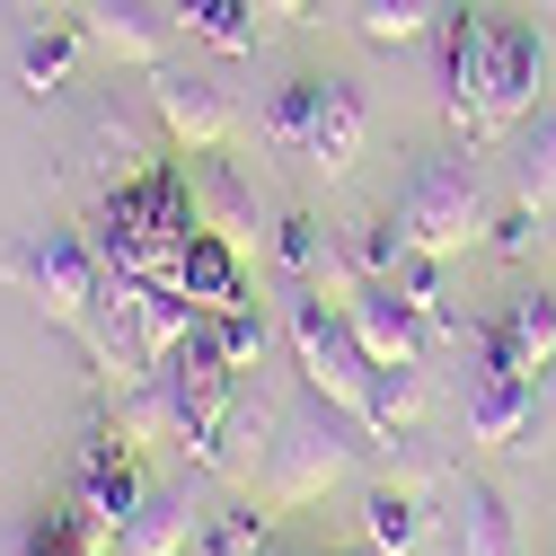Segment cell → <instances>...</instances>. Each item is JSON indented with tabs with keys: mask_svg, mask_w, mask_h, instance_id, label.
Masks as SVG:
<instances>
[{
	"mask_svg": "<svg viewBox=\"0 0 556 556\" xmlns=\"http://www.w3.org/2000/svg\"><path fill=\"white\" fill-rule=\"evenodd\" d=\"M318 556H344V547H318Z\"/></svg>",
	"mask_w": 556,
	"mask_h": 556,
	"instance_id": "4dcf8cb0",
	"label": "cell"
},
{
	"mask_svg": "<svg viewBox=\"0 0 556 556\" xmlns=\"http://www.w3.org/2000/svg\"><path fill=\"white\" fill-rule=\"evenodd\" d=\"M389 213H397L406 256H459V248L485 239V177H477V160H459V151L415 160V177H406V194L389 203Z\"/></svg>",
	"mask_w": 556,
	"mask_h": 556,
	"instance_id": "3957f363",
	"label": "cell"
},
{
	"mask_svg": "<svg viewBox=\"0 0 556 556\" xmlns=\"http://www.w3.org/2000/svg\"><path fill=\"white\" fill-rule=\"evenodd\" d=\"M265 132H274L292 160H309L318 177H344V168L363 160V142H371V106H363L354 80H336V72H301V80L274 89Z\"/></svg>",
	"mask_w": 556,
	"mask_h": 556,
	"instance_id": "7a4b0ae2",
	"label": "cell"
},
{
	"mask_svg": "<svg viewBox=\"0 0 556 556\" xmlns=\"http://www.w3.org/2000/svg\"><path fill=\"white\" fill-rule=\"evenodd\" d=\"M539 80H547V45L530 18H504L485 10V53H477V89H485V132L495 124H521L539 106Z\"/></svg>",
	"mask_w": 556,
	"mask_h": 556,
	"instance_id": "8992f818",
	"label": "cell"
},
{
	"mask_svg": "<svg viewBox=\"0 0 556 556\" xmlns=\"http://www.w3.org/2000/svg\"><path fill=\"white\" fill-rule=\"evenodd\" d=\"M265 530H274L265 504H222L213 521L194 530V556H265Z\"/></svg>",
	"mask_w": 556,
	"mask_h": 556,
	"instance_id": "7402d4cb",
	"label": "cell"
},
{
	"mask_svg": "<svg viewBox=\"0 0 556 556\" xmlns=\"http://www.w3.org/2000/svg\"><path fill=\"white\" fill-rule=\"evenodd\" d=\"M80 18H45V27H27L18 36V80L45 98V89H62V80H72V62H80Z\"/></svg>",
	"mask_w": 556,
	"mask_h": 556,
	"instance_id": "ffe728a7",
	"label": "cell"
},
{
	"mask_svg": "<svg viewBox=\"0 0 556 556\" xmlns=\"http://www.w3.org/2000/svg\"><path fill=\"white\" fill-rule=\"evenodd\" d=\"M168 18L213 53H256V0H168Z\"/></svg>",
	"mask_w": 556,
	"mask_h": 556,
	"instance_id": "d6986e66",
	"label": "cell"
},
{
	"mask_svg": "<svg viewBox=\"0 0 556 556\" xmlns=\"http://www.w3.org/2000/svg\"><path fill=\"white\" fill-rule=\"evenodd\" d=\"M354 27L371 45H415L425 27H442V0H354Z\"/></svg>",
	"mask_w": 556,
	"mask_h": 556,
	"instance_id": "603a6c76",
	"label": "cell"
},
{
	"mask_svg": "<svg viewBox=\"0 0 556 556\" xmlns=\"http://www.w3.org/2000/svg\"><path fill=\"white\" fill-rule=\"evenodd\" d=\"M451 547L459 556H521V530L504 513L495 485H459V504H451Z\"/></svg>",
	"mask_w": 556,
	"mask_h": 556,
	"instance_id": "ac0fdd59",
	"label": "cell"
},
{
	"mask_svg": "<svg viewBox=\"0 0 556 556\" xmlns=\"http://www.w3.org/2000/svg\"><path fill=\"white\" fill-rule=\"evenodd\" d=\"M425 415V371L415 363H380V380H371V433H397V425H415Z\"/></svg>",
	"mask_w": 556,
	"mask_h": 556,
	"instance_id": "cb8c5ba5",
	"label": "cell"
},
{
	"mask_svg": "<svg viewBox=\"0 0 556 556\" xmlns=\"http://www.w3.org/2000/svg\"><path fill=\"white\" fill-rule=\"evenodd\" d=\"M485 336L513 354V371H530V380H547L556 371V292H539V283H521L495 318H485Z\"/></svg>",
	"mask_w": 556,
	"mask_h": 556,
	"instance_id": "5bb4252c",
	"label": "cell"
},
{
	"mask_svg": "<svg viewBox=\"0 0 556 556\" xmlns=\"http://www.w3.org/2000/svg\"><path fill=\"white\" fill-rule=\"evenodd\" d=\"M363 539H371L380 556H415V547L433 539L425 495H415V485H371V495H363Z\"/></svg>",
	"mask_w": 556,
	"mask_h": 556,
	"instance_id": "e0dca14e",
	"label": "cell"
},
{
	"mask_svg": "<svg viewBox=\"0 0 556 556\" xmlns=\"http://www.w3.org/2000/svg\"><path fill=\"white\" fill-rule=\"evenodd\" d=\"M274 248H283L292 283H309V274H318V222H309V213H292V222H283V239H274Z\"/></svg>",
	"mask_w": 556,
	"mask_h": 556,
	"instance_id": "4316f807",
	"label": "cell"
},
{
	"mask_svg": "<svg viewBox=\"0 0 556 556\" xmlns=\"http://www.w3.org/2000/svg\"><path fill=\"white\" fill-rule=\"evenodd\" d=\"M142 468H132V442L124 433H89V451H80V521H89V539L98 547H115V530L132 521V504H142Z\"/></svg>",
	"mask_w": 556,
	"mask_h": 556,
	"instance_id": "30bf717a",
	"label": "cell"
},
{
	"mask_svg": "<svg viewBox=\"0 0 556 556\" xmlns=\"http://www.w3.org/2000/svg\"><path fill=\"white\" fill-rule=\"evenodd\" d=\"M477 53H485V10H442V115H451L459 132H485Z\"/></svg>",
	"mask_w": 556,
	"mask_h": 556,
	"instance_id": "4fadbf2b",
	"label": "cell"
},
{
	"mask_svg": "<svg viewBox=\"0 0 556 556\" xmlns=\"http://www.w3.org/2000/svg\"><path fill=\"white\" fill-rule=\"evenodd\" d=\"M0 265H10V283H18L53 327H80L89 301H98V283H106V265H98L89 230H27Z\"/></svg>",
	"mask_w": 556,
	"mask_h": 556,
	"instance_id": "5b68a950",
	"label": "cell"
},
{
	"mask_svg": "<svg viewBox=\"0 0 556 556\" xmlns=\"http://www.w3.org/2000/svg\"><path fill=\"white\" fill-rule=\"evenodd\" d=\"M539 425V380L530 371H513V354L495 336H468V433L477 442H521Z\"/></svg>",
	"mask_w": 556,
	"mask_h": 556,
	"instance_id": "52a82bcc",
	"label": "cell"
},
{
	"mask_svg": "<svg viewBox=\"0 0 556 556\" xmlns=\"http://www.w3.org/2000/svg\"><path fill=\"white\" fill-rule=\"evenodd\" d=\"M168 283H177L194 309H239V301H248V283H239V248H230L222 230H194V239L168 256Z\"/></svg>",
	"mask_w": 556,
	"mask_h": 556,
	"instance_id": "9a60e30c",
	"label": "cell"
},
{
	"mask_svg": "<svg viewBox=\"0 0 556 556\" xmlns=\"http://www.w3.org/2000/svg\"><path fill=\"white\" fill-rule=\"evenodd\" d=\"M168 10L160 0H80V36L98 45V53H115V62H142V72H160L168 62Z\"/></svg>",
	"mask_w": 556,
	"mask_h": 556,
	"instance_id": "7c38bea8",
	"label": "cell"
},
{
	"mask_svg": "<svg viewBox=\"0 0 556 556\" xmlns=\"http://www.w3.org/2000/svg\"><path fill=\"white\" fill-rule=\"evenodd\" d=\"M530 239H539V213H521V203H513V213L495 222V256H530Z\"/></svg>",
	"mask_w": 556,
	"mask_h": 556,
	"instance_id": "83f0119b",
	"label": "cell"
},
{
	"mask_svg": "<svg viewBox=\"0 0 556 556\" xmlns=\"http://www.w3.org/2000/svg\"><path fill=\"white\" fill-rule=\"evenodd\" d=\"M194 530H203L194 485H186V477H160V485H142V504H132V521L115 530V547H106V556H186V547H194Z\"/></svg>",
	"mask_w": 556,
	"mask_h": 556,
	"instance_id": "8fae6325",
	"label": "cell"
},
{
	"mask_svg": "<svg viewBox=\"0 0 556 556\" xmlns=\"http://www.w3.org/2000/svg\"><path fill=\"white\" fill-rule=\"evenodd\" d=\"M344 256H354V274H397V265H406L397 213H363L354 230H344Z\"/></svg>",
	"mask_w": 556,
	"mask_h": 556,
	"instance_id": "d4e9b609",
	"label": "cell"
},
{
	"mask_svg": "<svg viewBox=\"0 0 556 556\" xmlns=\"http://www.w3.org/2000/svg\"><path fill=\"white\" fill-rule=\"evenodd\" d=\"M151 115H160V132L186 160L230 142V98H222L213 72H177V62H160V72H151Z\"/></svg>",
	"mask_w": 556,
	"mask_h": 556,
	"instance_id": "9c48e42d",
	"label": "cell"
},
{
	"mask_svg": "<svg viewBox=\"0 0 556 556\" xmlns=\"http://www.w3.org/2000/svg\"><path fill=\"white\" fill-rule=\"evenodd\" d=\"M256 10H274V18H301V10H309V0H256Z\"/></svg>",
	"mask_w": 556,
	"mask_h": 556,
	"instance_id": "f546056e",
	"label": "cell"
},
{
	"mask_svg": "<svg viewBox=\"0 0 556 556\" xmlns=\"http://www.w3.org/2000/svg\"><path fill=\"white\" fill-rule=\"evenodd\" d=\"M213 327H222V354H230L239 371L265 354V309H256V301H239V309H213Z\"/></svg>",
	"mask_w": 556,
	"mask_h": 556,
	"instance_id": "484cf974",
	"label": "cell"
},
{
	"mask_svg": "<svg viewBox=\"0 0 556 556\" xmlns=\"http://www.w3.org/2000/svg\"><path fill=\"white\" fill-rule=\"evenodd\" d=\"M292 354H301L309 397H327V406H344V415H363V425H371V380H380V363L363 354V336L344 327V309H327L309 283L292 292Z\"/></svg>",
	"mask_w": 556,
	"mask_h": 556,
	"instance_id": "277c9868",
	"label": "cell"
},
{
	"mask_svg": "<svg viewBox=\"0 0 556 556\" xmlns=\"http://www.w3.org/2000/svg\"><path fill=\"white\" fill-rule=\"evenodd\" d=\"M186 177H194V222H203V230H222V239L239 248V239H248V186H239L213 151H194Z\"/></svg>",
	"mask_w": 556,
	"mask_h": 556,
	"instance_id": "44dd1931",
	"label": "cell"
},
{
	"mask_svg": "<svg viewBox=\"0 0 556 556\" xmlns=\"http://www.w3.org/2000/svg\"><path fill=\"white\" fill-rule=\"evenodd\" d=\"M336 309H344V327L363 336L371 363H415V354H425V318H415V301H406L397 274H354Z\"/></svg>",
	"mask_w": 556,
	"mask_h": 556,
	"instance_id": "ba28073f",
	"label": "cell"
},
{
	"mask_svg": "<svg viewBox=\"0 0 556 556\" xmlns=\"http://www.w3.org/2000/svg\"><path fill=\"white\" fill-rule=\"evenodd\" d=\"M504 168H513V203H521V213L556 222V106H530V115L513 124Z\"/></svg>",
	"mask_w": 556,
	"mask_h": 556,
	"instance_id": "2e32d148",
	"label": "cell"
},
{
	"mask_svg": "<svg viewBox=\"0 0 556 556\" xmlns=\"http://www.w3.org/2000/svg\"><path fill=\"white\" fill-rule=\"evenodd\" d=\"M363 442H371V425L344 415V406H327V397L283 406L274 415V442H265V504H318L327 485L354 477Z\"/></svg>",
	"mask_w": 556,
	"mask_h": 556,
	"instance_id": "6da1fadb",
	"label": "cell"
},
{
	"mask_svg": "<svg viewBox=\"0 0 556 556\" xmlns=\"http://www.w3.org/2000/svg\"><path fill=\"white\" fill-rule=\"evenodd\" d=\"M547 425H556V371L539 380V425H530V433H547Z\"/></svg>",
	"mask_w": 556,
	"mask_h": 556,
	"instance_id": "f1b7e54d",
	"label": "cell"
}]
</instances>
